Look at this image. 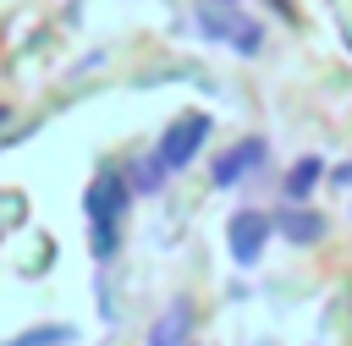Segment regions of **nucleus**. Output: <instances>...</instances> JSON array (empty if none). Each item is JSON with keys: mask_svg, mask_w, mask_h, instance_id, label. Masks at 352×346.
<instances>
[{"mask_svg": "<svg viewBox=\"0 0 352 346\" xmlns=\"http://www.w3.org/2000/svg\"><path fill=\"white\" fill-rule=\"evenodd\" d=\"M336 187H352V165H336Z\"/></svg>", "mask_w": 352, "mask_h": 346, "instance_id": "9b49d317", "label": "nucleus"}, {"mask_svg": "<svg viewBox=\"0 0 352 346\" xmlns=\"http://www.w3.org/2000/svg\"><path fill=\"white\" fill-rule=\"evenodd\" d=\"M209 126H214V121H209L204 110H187L182 121H170V126H165V137H160V148H154V154H160L170 170H187V165L198 159V148H204Z\"/></svg>", "mask_w": 352, "mask_h": 346, "instance_id": "7ed1b4c3", "label": "nucleus"}, {"mask_svg": "<svg viewBox=\"0 0 352 346\" xmlns=\"http://www.w3.org/2000/svg\"><path fill=\"white\" fill-rule=\"evenodd\" d=\"M264 159H270V143H264V137H242L236 148H226V154L214 159V187H236V181H242L248 170H258Z\"/></svg>", "mask_w": 352, "mask_h": 346, "instance_id": "39448f33", "label": "nucleus"}, {"mask_svg": "<svg viewBox=\"0 0 352 346\" xmlns=\"http://www.w3.org/2000/svg\"><path fill=\"white\" fill-rule=\"evenodd\" d=\"M275 225H280V236H286V242H297V247H302V242H319V236H324V220H319L314 209H286V214H280Z\"/></svg>", "mask_w": 352, "mask_h": 346, "instance_id": "6e6552de", "label": "nucleus"}, {"mask_svg": "<svg viewBox=\"0 0 352 346\" xmlns=\"http://www.w3.org/2000/svg\"><path fill=\"white\" fill-rule=\"evenodd\" d=\"M275 236V220L264 214V209H236L231 214V225H226V242H231V258L242 264V269H253L258 258H264V242Z\"/></svg>", "mask_w": 352, "mask_h": 346, "instance_id": "20e7f679", "label": "nucleus"}, {"mask_svg": "<svg viewBox=\"0 0 352 346\" xmlns=\"http://www.w3.org/2000/svg\"><path fill=\"white\" fill-rule=\"evenodd\" d=\"M72 341H77L72 324H33V330H22V335H11L0 346H72Z\"/></svg>", "mask_w": 352, "mask_h": 346, "instance_id": "1a4fd4ad", "label": "nucleus"}, {"mask_svg": "<svg viewBox=\"0 0 352 346\" xmlns=\"http://www.w3.org/2000/svg\"><path fill=\"white\" fill-rule=\"evenodd\" d=\"M319 176H324V159H319V154H302V159L286 170V181H280V187H286V203H302V198L319 187Z\"/></svg>", "mask_w": 352, "mask_h": 346, "instance_id": "0eeeda50", "label": "nucleus"}, {"mask_svg": "<svg viewBox=\"0 0 352 346\" xmlns=\"http://www.w3.org/2000/svg\"><path fill=\"white\" fill-rule=\"evenodd\" d=\"M198 33H204V38H226L236 55H258V44H264V27H258L253 16H242L236 0L198 5Z\"/></svg>", "mask_w": 352, "mask_h": 346, "instance_id": "f03ea898", "label": "nucleus"}, {"mask_svg": "<svg viewBox=\"0 0 352 346\" xmlns=\"http://www.w3.org/2000/svg\"><path fill=\"white\" fill-rule=\"evenodd\" d=\"M126 203H132V181H121V170L104 165V170L88 181V198H82V209H88V231H94V258H110V253H116Z\"/></svg>", "mask_w": 352, "mask_h": 346, "instance_id": "f257e3e1", "label": "nucleus"}, {"mask_svg": "<svg viewBox=\"0 0 352 346\" xmlns=\"http://www.w3.org/2000/svg\"><path fill=\"white\" fill-rule=\"evenodd\" d=\"M165 176H170V165H165L160 154H148V159H138V165H132V187H138V192H160V187H165Z\"/></svg>", "mask_w": 352, "mask_h": 346, "instance_id": "9d476101", "label": "nucleus"}, {"mask_svg": "<svg viewBox=\"0 0 352 346\" xmlns=\"http://www.w3.org/2000/svg\"><path fill=\"white\" fill-rule=\"evenodd\" d=\"M187 330H192V308H187V297H176V302L160 313L148 346H187Z\"/></svg>", "mask_w": 352, "mask_h": 346, "instance_id": "423d86ee", "label": "nucleus"}]
</instances>
